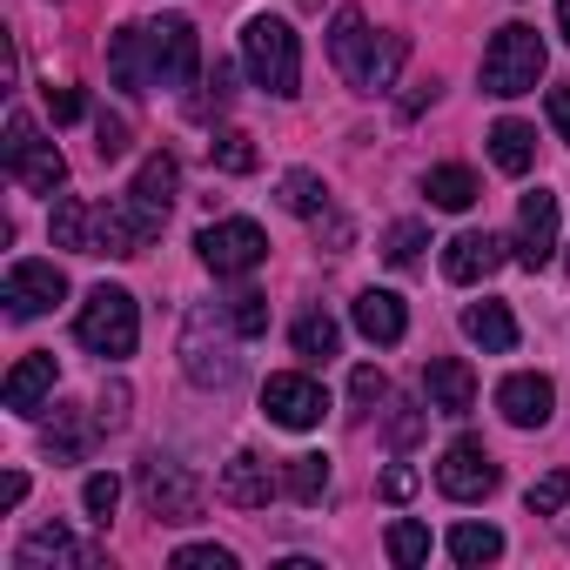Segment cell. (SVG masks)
<instances>
[{"label":"cell","instance_id":"obj_1","mask_svg":"<svg viewBox=\"0 0 570 570\" xmlns=\"http://www.w3.org/2000/svg\"><path fill=\"white\" fill-rule=\"evenodd\" d=\"M75 343H81L88 356H101V363L135 356V343H141V309H135V296L115 289V282L88 289V303H81V316H75Z\"/></svg>","mask_w":570,"mask_h":570},{"label":"cell","instance_id":"obj_2","mask_svg":"<svg viewBox=\"0 0 570 570\" xmlns=\"http://www.w3.org/2000/svg\"><path fill=\"white\" fill-rule=\"evenodd\" d=\"M242 61L255 75V88H268L275 101H289L303 88V41L289 21H275V14H255L242 28Z\"/></svg>","mask_w":570,"mask_h":570},{"label":"cell","instance_id":"obj_3","mask_svg":"<svg viewBox=\"0 0 570 570\" xmlns=\"http://www.w3.org/2000/svg\"><path fill=\"white\" fill-rule=\"evenodd\" d=\"M543 61H550L543 35L523 28V21H510V28H497L490 48H483V88L503 95V101H510V95H530V88L543 81Z\"/></svg>","mask_w":570,"mask_h":570},{"label":"cell","instance_id":"obj_4","mask_svg":"<svg viewBox=\"0 0 570 570\" xmlns=\"http://www.w3.org/2000/svg\"><path fill=\"white\" fill-rule=\"evenodd\" d=\"M228 336H235L228 309H195V316H188V330H181V370H188V383L228 390V383L242 376V356H235Z\"/></svg>","mask_w":570,"mask_h":570},{"label":"cell","instance_id":"obj_5","mask_svg":"<svg viewBox=\"0 0 570 570\" xmlns=\"http://www.w3.org/2000/svg\"><path fill=\"white\" fill-rule=\"evenodd\" d=\"M141 503H148V517H161V523H195L202 503H208V490H202L195 470L148 456V463H141Z\"/></svg>","mask_w":570,"mask_h":570},{"label":"cell","instance_id":"obj_6","mask_svg":"<svg viewBox=\"0 0 570 570\" xmlns=\"http://www.w3.org/2000/svg\"><path fill=\"white\" fill-rule=\"evenodd\" d=\"M8 175H14L21 188H35V195H55V188L68 181L61 148H55V141H41L28 115H8Z\"/></svg>","mask_w":570,"mask_h":570},{"label":"cell","instance_id":"obj_7","mask_svg":"<svg viewBox=\"0 0 570 570\" xmlns=\"http://www.w3.org/2000/svg\"><path fill=\"white\" fill-rule=\"evenodd\" d=\"M195 248H202V262H208L215 275H248V268H262V262H268V235H262L248 215L208 222V228L195 235Z\"/></svg>","mask_w":570,"mask_h":570},{"label":"cell","instance_id":"obj_8","mask_svg":"<svg viewBox=\"0 0 570 570\" xmlns=\"http://www.w3.org/2000/svg\"><path fill=\"white\" fill-rule=\"evenodd\" d=\"M262 416H268V423H282V430H316V423L330 416V396H323V383H316V376L282 370V376H268V383H262Z\"/></svg>","mask_w":570,"mask_h":570},{"label":"cell","instance_id":"obj_9","mask_svg":"<svg viewBox=\"0 0 570 570\" xmlns=\"http://www.w3.org/2000/svg\"><path fill=\"white\" fill-rule=\"evenodd\" d=\"M148 61H155V88H188V81L202 75V41H195V28L175 21V14L148 21Z\"/></svg>","mask_w":570,"mask_h":570},{"label":"cell","instance_id":"obj_10","mask_svg":"<svg viewBox=\"0 0 570 570\" xmlns=\"http://www.w3.org/2000/svg\"><path fill=\"white\" fill-rule=\"evenodd\" d=\"M436 490H443L450 503H483V497L497 490V463H490V450H483L476 436H456V443L436 456Z\"/></svg>","mask_w":570,"mask_h":570},{"label":"cell","instance_id":"obj_11","mask_svg":"<svg viewBox=\"0 0 570 570\" xmlns=\"http://www.w3.org/2000/svg\"><path fill=\"white\" fill-rule=\"evenodd\" d=\"M61 296H68V275H61L55 262H14V268H8V289H0V303H8L14 323L48 316Z\"/></svg>","mask_w":570,"mask_h":570},{"label":"cell","instance_id":"obj_12","mask_svg":"<svg viewBox=\"0 0 570 570\" xmlns=\"http://www.w3.org/2000/svg\"><path fill=\"white\" fill-rule=\"evenodd\" d=\"M175 188H181V168H175V155H148V161L135 168V188H128V208L141 215V228H148V242L161 235V222H168V208H175Z\"/></svg>","mask_w":570,"mask_h":570},{"label":"cell","instance_id":"obj_13","mask_svg":"<svg viewBox=\"0 0 570 570\" xmlns=\"http://www.w3.org/2000/svg\"><path fill=\"white\" fill-rule=\"evenodd\" d=\"M370 55H376V35H370V21H363V8H336V21H330V61H336V75L363 95V81H370Z\"/></svg>","mask_w":570,"mask_h":570},{"label":"cell","instance_id":"obj_14","mask_svg":"<svg viewBox=\"0 0 570 570\" xmlns=\"http://www.w3.org/2000/svg\"><path fill=\"white\" fill-rule=\"evenodd\" d=\"M423 396L436 416H470L476 410V370L463 356H430L423 363Z\"/></svg>","mask_w":570,"mask_h":570},{"label":"cell","instance_id":"obj_15","mask_svg":"<svg viewBox=\"0 0 570 570\" xmlns=\"http://www.w3.org/2000/svg\"><path fill=\"white\" fill-rule=\"evenodd\" d=\"M550 403H557V390H550V376H537V370H517V376L497 383V410H503L510 430H543V423H550Z\"/></svg>","mask_w":570,"mask_h":570},{"label":"cell","instance_id":"obj_16","mask_svg":"<svg viewBox=\"0 0 570 570\" xmlns=\"http://www.w3.org/2000/svg\"><path fill=\"white\" fill-rule=\"evenodd\" d=\"M141 248H148L141 215H135L128 202H101L95 222H88V255H115V262H128V255H141Z\"/></svg>","mask_w":570,"mask_h":570},{"label":"cell","instance_id":"obj_17","mask_svg":"<svg viewBox=\"0 0 570 570\" xmlns=\"http://www.w3.org/2000/svg\"><path fill=\"white\" fill-rule=\"evenodd\" d=\"M550 255H557V195L537 188V195H523V208H517V262H523V268H543Z\"/></svg>","mask_w":570,"mask_h":570},{"label":"cell","instance_id":"obj_18","mask_svg":"<svg viewBox=\"0 0 570 570\" xmlns=\"http://www.w3.org/2000/svg\"><path fill=\"white\" fill-rule=\"evenodd\" d=\"M14 563H21V570H48V563H68V570H101L108 557H101L95 543H75V537H68V523H48V530H35V537L14 550Z\"/></svg>","mask_w":570,"mask_h":570},{"label":"cell","instance_id":"obj_19","mask_svg":"<svg viewBox=\"0 0 570 570\" xmlns=\"http://www.w3.org/2000/svg\"><path fill=\"white\" fill-rule=\"evenodd\" d=\"M503 235H490V228H463L450 248H443V275L450 282H483V275H497L503 268Z\"/></svg>","mask_w":570,"mask_h":570},{"label":"cell","instance_id":"obj_20","mask_svg":"<svg viewBox=\"0 0 570 570\" xmlns=\"http://www.w3.org/2000/svg\"><path fill=\"white\" fill-rule=\"evenodd\" d=\"M222 503H235V510H262L268 497H275V470L255 456V450H235L228 463H222Z\"/></svg>","mask_w":570,"mask_h":570},{"label":"cell","instance_id":"obj_21","mask_svg":"<svg viewBox=\"0 0 570 570\" xmlns=\"http://www.w3.org/2000/svg\"><path fill=\"white\" fill-rule=\"evenodd\" d=\"M55 383H61L55 356H48V350H35V356H21V363L8 370V390H0V396H8V410H14V416H35V410L55 396Z\"/></svg>","mask_w":570,"mask_h":570},{"label":"cell","instance_id":"obj_22","mask_svg":"<svg viewBox=\"0 0 570 570\" xmlns=\"http://www.w3.org/2000/svg\"><path fill=\"white\" fill-rule=\"evenodd\" d=\"M108 68L128 95H148L155 88V61H148V28H115L108 35Z\"/></svg>","mask_w":570,"mask_h":570},{"label":"cell","instance_id":"obj_23","mask_svg":"<svg viewBox=\"0 0 570 570\" xmlns=\"http://www.w3.org/2000/svg\"><path fill=\"white\" fill-rule=\"evenodd\" d=\"M356 330H363L370 343H383V350L403 343V336H410V309H403V296H396V289H363V296H356Z\"/></svg>","mask_w":570,"mask_h":570},{"label":"cell","instance_id":"obj_24","mask_svg":"<svg viewBox=\"0 0 570 570\" xmlns=\"http://www.w3.org/2000/svg\"><path fill=\"white\" fill-rule=\"evenodd\" d=\"M463 336H470L476 350H490V356H510V350H517V316H510L503 303H470V309H463Z\"/></svg>","mask_w":570,"mask_h":570},{"label":"cell","instance_id":"obj_25","mask_svg":"<svg viewBox=\"0 0 570 570\" xmlns=\"http://www.w3.org/2000/svg\"><path fill=\"white\" fill-rule=\"evenodd\" d=\"M490 161H497L503 175H530V161H537V128L497 121V128H490Z\"/></svg>","mask_w":570,"mask_h":570},{"label":"cell","instance_id":"obj_26","mask_svg":"<svg viewBox=\"0 0 570 570\" xmlns=\"http://www.w3.org/2000/svg\"><path fill=\"white\" fill-rule=\"evenodd\" d=\"M101 423V416H95ZM95 423L81 416V410H55V423H48V456L55 463H81L88 450H95Z\"/></svg>","mask_w":570,"mask_h":570},{"label":"cell","instance_id":"obj_27","mask_svg":"<svg viewBox=\"0 0 570 570\" xmlns=\"http://www.w3.org/2000/svg\"><path fill=\"white\" fill-rule=\"evenodd\" d=\"M423 195H430V208L463 215L483 188H476V175H470V168H456V161H450V168H430V175H423Z\"/></svg>","mask_w":570,"mask_h":570},{"label":"cell","instance_id":"obj_28","mask_svg":"<svg viewBox=\"0 0 570 570\" xmlns=\"http://www.w3.org/2000/svg\"><path fill=\"white\" fill-rule=\"evenodd\" d=\"M282 208H289V215H303V222L330 215V188H323V175H309V168H289V175H282Z\"/></svg>","mask_w":570,"mask_h":570},{"label":"cell","instance_id":"obj_29","mask_svg":"<svg viewBox=\"0 0 570 570\" xmlns=\"http://www.w3.org/2000/svg\"><path fill=\"white\" fill-rule=\"evenodd\" d=\"M289 343H296V356H309V363H330V356L343 350V330H336L323 309H309V316L289 330Z\"/></svg>","mask_w":570,"mask_h":570},{"label":"cell","instance_id":"obj_30","mask_svg":"<svg viewBox=\"0 0 570 570\" xmlns=\"http://www.w3.org/2000/svg\"><path fill=\"white\" fill-rule=\"evenodd\" d=\"M450 557L456 563H497L503 557V530L497 523H456L450 530Z\"/></svg>","mask_w":570,"mask_h":570},{"label":"cell","instance_id":"obj_31","mask_svg":"<svg viewBox=\"0 0 570 570\" xmlns=\"http://www.w3.org/2000/svg\"><path fill=\"white\" fill-rule=\"evenodd\" d=\"M296 503H323L330 497V456H289V476H282Z\"/></svg>","mask_w":570,"mask_h":570},{"label":"cell","instance_id":"obj_32","mask_svg":"<svg viewBox=\"0 0 570 570\" xmlns=\"http://www.w3.org/2000/svg\"><path fill=\"white\" fill-rule=\"evenodd\" d=\"M208 161H215L222 175H255V161H262V155H255V141H248L242 128H222V135L208 141Z\"/></svg>","mask_w":570,"mask_h":570},{"label":"cell","instance_id":"obj_33","mask_svg":"<svg viewBox=\"0 0 570 570\" xmlns=\"http://www.w3.org/2000/svg\"><path fill=\"white\" fill-rule=\"evenodd\" d=\"M88 222H95V208H88V202H75V195H61V202H55V248L88 255Z\"/></svg>","mask_w":570,"mask_h":570},{"label":"cell","instance_id":"obj_34","mask_svg":"<svg viewBox=\"0 0 570 570\" xmlns=\"http://www.w3.org/2000/svg\"><path fill=\"white\" fill-rule=\"evenodd\" d=\"M403 55H410V41H403V35H376V55H370V81H363V95H383V88H396V68H403Z\"/></svg>","mask_w":570,"mask_h":570},{"label":"cell","instance_id":"obj_35","mask_svg":"<svg viewBox=\"0 0 570 570\" xmlns=\"http://www.w3.org/2000/svg\"><path fill=\"white\" fill-rule=\"evenodd\" d=\"M390 563H403V570L430 563V530L410 523V517H396V523H390Z\"/></svg>","mask_w":570,"mask_h":570},{"label":"cell","instance_id":"obj_36","mask_svg":"<svg viewBox=\"0 0 570 570\" xmlns=\"http://www.w3.org/2000/svg\"><path fill=\"white\" fill-rule=\"evenodd\" d=\"M222 309H228L235 336H268V296H255V289H235Z\"/></svg>","mask_w":570,"mask_h":570},{"label":"cell","instance_id":"obj_37","mask_svg":"<svg viewBox=\"0 0 570 570\" xmlns=\"http://www.w3.org/2000/svg\"><path fill=\"white\" fill-rule=\"evenodd\" d=\"M115 503H121V476H115V470H95V476L81 483V510H88L95 523H108Z\"/></svg>","mask_w":570,"mask_h":570},{"label":"cell","instance_id":"obj_38","mask_svg":"<svg viewBox=\"0 0 570 570\" xmlns=\"http://www.w3.org/2000/svg\"><path fill=\"white\" fill-rule=\"evenodd\" d=\"M423 242H430L423 222H396V228L383 235V262H390V268H410V262L423 255Z\"/></svg>","mask_w":570,"mask_h":570},{"label":"cell","instance_id":"obj_39","mask_svg":"<svg viewBox=\"0 0 570 570\" xmlns=\"http://www.w3.org/2000/svg\"><path fill=\"white\" fill-rule=\"evenodd\" d=\"M350 403H356V416H370V410H376V403H390V376H383V370H370V363H363V370H356V376H350Z\"/></svg>","mask_w":570,"mask_h":570},{"label":"cell","instance_id":"obj_40","mask_svg":"<svg viewBox=\"0 0 570 570\" xmlns=\"http://www.w3.org/2000/svg\"><path fill=\"white\" fill-rule=\"evenodd\" d=\"M523 503H530L537 517H550V510H563V503H570V470H550V476H537Z\"/></svg>","mask_w":570,"mask_h":570},{"label":"cell","instance_id":"obj_41","mask_svg":"<svg viewBox=\"0 0 570 570\" xmlns=\"http://www.w3.org/2000/svg\"><path fill=\"white\" fill-rule=\"evenodd\" d=\"M175 570H235V550H222V543H181Z\"/></svg>","mask_w":570,"mask_h":570},{"label":"cell","instance_id":"obj_42","mask_svg":"<svg viewBox=\"0 0 570 570\" xmlns=\"http://www.w3.org/2000/svg\"><path fill=\"white\" fill-rule=\"evenodd\" d=\"M416 436H423V410H416V403H396V396H390V443H396V450H410Z\"/></svg>","mask_w":570,"mask_h":570},{"label":"cell","instance_id":"obj_43","mask_svg":"<svg viewBox=\"0 0 570 570\" xmlns=\"http://www.w3.org/2000/svg\"><path fill=\"white\" fill-rule=\"evenodd\" d=\"M95 155H101V161H121V155H128V121L101 115V121H95Z\"/></svg>","mask_w":570,"mask_h":570},{"label":"cell","instance_id":"obj_44","mask_svg":"<svg viewBox=\"0 0 570 570\" xmlns=\"http://www.w3.org/2000/svg\"><path fill=\"white\" fill-rule=\"evenodd\" d=\"M48 115L55 121H81L88 115V95L81 88H48Z\"/></svg>","mask_w":570,"mask_h":570},{"label":"cell","instance_id":"obj_45","mask_svg":"<svg viewBox=\"0 0 570 570\" xmlns=\"http://www.w3.org/2000/svg\"><path fill=\"white\" fill-rule=\"evenodd\" d=\"M95 416H101V430H121V423H128V383H108Z\"/></svg>","mask_w":570,"mask_h":570},{"label":"cell","instance_id":"obj_46","mask_svg":"<svg viewBox=\"0 0 570 570\" xmlns=\"http://www.w3.org/2000/svg\"><path fill=\"white\" fill-rule=\"evenodd\" d=\"M208 88H215V108H222V101L235 95V68H228V61H215V75H208ZM202 108H208V95H195V101H188V115H202Z\"/></svg>","mask_w":570,"mask_h":570},{"label":"cell","instance_id":"obj_47","mask_svg":"<svg viewBox=\"0 0 570 570\" xmlns=\"http://www.w3.org/2000/svg\"><path fill=\"white\" fill-rule=\"evenodd\" d=\"M383 497H390V503H410V497H416V470H403V463H396V470L383 476Z\"/></svg>","mask_w":570,"mask_h":570},{"label":"cell","instance_id":"obj_48","mask_svg":"<svg viewBox=\"0 0 570 570\" xmlns=\"http://www.w3.org/2000/svg\"><path fill=\"white\" fill-rule=\"evenodd\" d=\"M543 108H550V128L570 141V81H563V88H550V101H543Z\"/></svg>","mask_w":570,"mask_h":570},{"label":"cell","instance_id":"obj_49","mask_svg":"<svg viewBox=\"0 0 570 570\" xmlns=\"http://www.w3.org/2000/svg\"><path fill=\"white\" fill-rule=\"evenodd\" d=\"M21 497H28V476H21V470H14V476H8V483H0V503H8V510H14V503H21Z\"/></svg>","mask_w":570,"mask_h":570},{"label":"cell","instance_id":"obj_50","mask_svg":"<svg viewBox=\"0 0 570 570\" xmlns=\"http://www.w3.org/2000/svg\"><path fill=\"white\" fill-rule=\"evenodd\" d=\"M423 101H436V81H423V88H410V95H403V115H416Z\"/></svg>","mask_w":570,"mask_h":570},{"label":"cell","instance_id":"obj_51","mask_svg":"<svg viewBox=\"0 0 570 570\" xmlns=\"http://www.w3.org/2000/svg\"><path fill=\"white\" fill-rule=\"evenodd\" d=\"M557 35L570 41V0H557Z\"/></svg>","mask_w":570,"mask_h":570},{"label":"cell","instance_id":"obj_52","mask_svg":"<svg viewBox=\"0 0 570 570\" xmlns=\"http://www.w3.org/2000/svg\"><path fill=\"white\" fill-rule=\"evenodd\" d=\"M563 268H570V248H563Z\"/></svg>","mask_w":570,"mask_h":570}]
</instances>
